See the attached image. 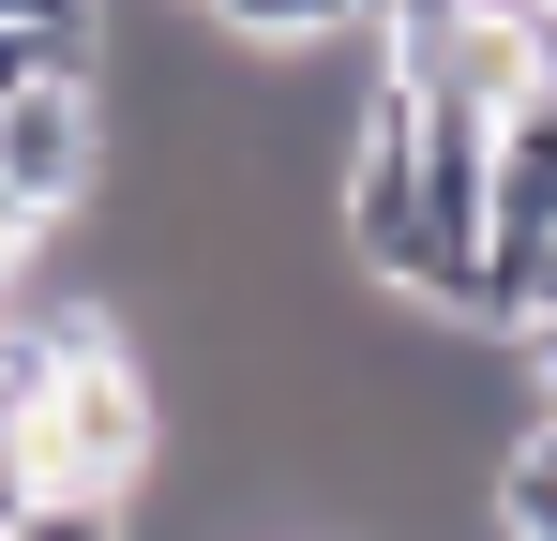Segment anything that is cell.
<instances>
[{"instance_id": "2", "label": "cell", "mask_w": 557, "mask_h": 541, "mask_svg": "<svg viewBox=\"0 0 557 541\" xmlns=\"http://www.w3.org/2000/svg\"><path fill=\"white\" fill-rule=\"evenodd\" d=\"M121 180V121H106V76H46L0 105V211L30 226H91V196Z\"/></svg>"}, {"instance_id": "1", "label": "cell", "mask_w": 557, "mask_h": 541, "mask_svg": "<svg viewBox=\"0 0 557 541\" xmlns=\"http://www.w3.org/2000/svg\"><path fill=\"white\" fill-rule=\"evenodd\" d=\"M528 30L543 0H392L376 15V90L422 121H512L528 105Z\"/></svg>"}, {"instance_id": "8", "label": "cell", "mask_w": 557, "mask_h": 541, "mask_svg": "<svg viewBox=\"0 0 557 541\" xmlns=\"http://www.w3.org/2000/svg\"><path fill=\"white\" fill-rule=\"evenodd\" d=\"M528 256H543V286H557V226H543V241H528Z\"/></svg>"}, {"instance_id": "5", "label": "cell", "mask_w": 557, "mask_h": 541, "mask_svg": "<svg viewBox=\"0 0 557 541\" xmlns=\"http://www.w3.org/2000/svg\"><path fill=\"white\" fill-rule=\"evenodd\" d=\"M497 541H557V422L497 451Z\"/></svg>"}, {"instance_id": "7", "label": "cell", "mask_w": 557, "mask_h": 541, "mask_svg": "<svg viewBox=\"0 0 557 541\" xmlns=\"http://www.w3.org/2000/svg\"><path fill=\"white\" fill-rule=\"evenodd\" d=\"M512 347H528V391H543V422H557V301L528 316V331H512Z\"/></svg>"}, {"instance_id": "10", "label": "cell", "mask_w": 557, "mask_h": 541, "mask_svg": "<svg viewBox=\"0 0 557 541\" xmlns=\"http://www.w3.org/2000/svg\"><path fill=\"white\" fill-rule=\"evenodd\" d=\"M543 15H557V0H543Z\"/></svg>"}, {"instance_id": "9", "label": "cell", "mask_w": 557, "mask_h": 541, "mask_svg": "<svg viewBox=\"0 0 557 541\" xmlns=\"http://www.w3.org/2000/svg\"><path fill=\"white\" fill-rule=\"evenodd\" d=\"M347 15H362V30H376V15H392V0H347Z\"/></svg>"}, {"instance_id": "4", "label": "cell", "mask_w": 557, "mask_h": 541, "mask_svg": "<svg viewBox=\"0 0 557 541\" xmlns=\"http://www.w3.org/2000/svg\"><path fill=\"white\" fill-rule=\"evenodd\" d=\"M196 15H211L226 46H257V61H301V46H347V30H362L347 0H196Z\"/></svg>"}, {"instance_id": "6", "label": "cell", "mask_w": 557, "mask_h": 541, "mask_svg": "<svg viewBox=\"0 0 557 541\" xmlns=\"http://www.w3.org/2000/svg\"><path fill=\"white\" fill-rule=\"evenodd\" d=\"M0 541H136V527H121V496H61V481H30V512H15Z\"/></svg>"}, {"instance_id": "3", "label": "cell", "mask_w": 557, "mask_h": 541, "mask_svg": "<svg viewBox=\"0 0 557 541\" xmlns=\"http://www.w3.org/2000/svg\"><path fill=\"white\" fill-rule=\"evenodd\" d=\"M543 226H557V105L528 90L482 136V241H543Z\"/></svg>"}]
</instances>
